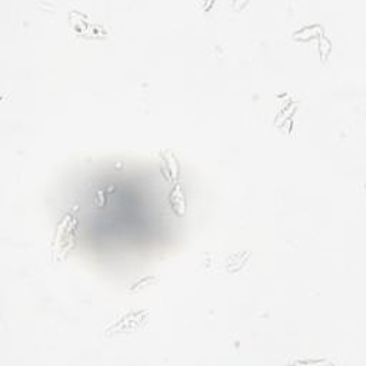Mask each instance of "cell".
Here are the masks:
<instances>
[{
  "mask_svg": "<svg viewBox=\"0 0 366 366\" xmlns=\"http://www.w3.org/2000/svg\"><path fill=\"white\" fill-rule=\"evenodd\" d=\"M75 235H76V220L73 219V216L66 215L56 231V238L53 242L55 243L53 254L58 255L64 254V252L72 246Z\"/></svg>",
  "mask_w": 366,
  "mask_h": 366,
  "instance_id": "1",
  "label": "cell"
}]
</instances>
